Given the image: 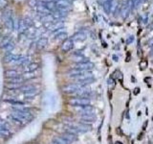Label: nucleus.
I'll use <instances>...</instances> for the list:
<instances>
[{"label": "nucleus", "instance_id": "f257e3e1", "mask_svg": "<svg viewBox=\"0 0 153 144\" xmlns=\"http://www.w3.org/2000/svg\"><path fill=\"white\" fill-rule=\"evenodd\" d=\"M90 99L87 97H79V98H72L69 100V104L75 107H82V106H87L90 105Z\"/></svg>", "mask_w": 153, "mask_h": 144}, {"label": "nucleus", "instance_id": "f03ea898", "mask_svg": "<svg viewBox=\"0 0 153 144\" xmlns=\"http://www.w3.org/2000/svg\"><path fill=\"white\" fill-rule=\"evenodd\" d=\"M3 20H4L6 26L8 27V29L12 30L14 29V23H15V18L12 17V12L10 10H7L4 15H3Z\"/></svg>", "mask_w": 153, "mask_h": 144}, {"label": "nucleus", "instance_id": "7ed1b4c3", "mask_svg": "<svg viewBox=\"0 0 153 144\" xmlns=\"http://www.w3.org/2000/svg\"><path fill=\"white\" fill-rule=\"evenodd\" d=\"M32 24H33V22L30 18L26 17L23 19H20V20L18 21V32L23 33V32L28 31L32 26Z\"/></svg>", "mask_w": 153, "mask_h": 144}, {"label": "nucleus", "instance_id": "20e7f679", "mask_svg": "<svg viewBox=\"0 0 153 144\" xmlns=\"http://www.w3.org/2000/svg\"><path fill=\"white\" fill-rule=\"evenodd\" d=\"M14 114H15L23 123L28 122L32 119V114L29 110H15Z\"/></svg>", "mask_w": 153, "mask_h": 144}, {"label": "nucleus", "instance_id": "39448f33", "mask_svg": "<svg viewBox=\"0 0 153 144\" xmlns=\"http://www.w3.org/2000/svg\"><path fill=\"white\" fill-rule=\"evenodd\" d=\"M131 8H132V1L131 0H125V2H123L121 8V14L123 18H126L129 15Z\"/></svg>", "mask_w": 153, "mask_h": 144}, {"label": "nucleus", "instance_id": "423d86ee", "mask_svg": "<svg viewBox=\"0 0 153 144\" xmlns=\"http://www.w3.org/2000/svg\"><path fill=\"white\" fill-rule=\"evenodd\" d=\"M69 126L73 127L76 130L79 131V133L81 132V133H86V132H89L91 130V127L90 125H87V124H83V123H70Z\"/></svg>", "mask_w": 153, "mask_h": 144}, {"label": "nucleus", "instance_id": "0eeeda50", "mask_svg": "<svg viewBox=\"0 0 153 144\" xmlns=\"http://www.w3.org/2000/svg\"><path fill=\"white\" fill-rule=\"evenodd\" d=\"M82 87L80 84H69L67 86L63 87L62 90L64 91L65 93H76L78 90L80 89Z\"/></svg>", "mask_w": 153, "mask_h": 144}, {"label": "nucleus", "instance_id": "6e6552de", "mask_svg": "<svg viewBox=\"0 0 153 144\" xmlns=\"http://www.w3.org/2000/svg\"><path fill=\"white\" fill-rule=\"evenodd\" d=\"M95 115H94L93 113H85V114H81L80 115V121L81 123L83 124H87V125H90L95 122Z\"/></svg>", "mask_w": 153, "mask_h": 144}, {"label": "nucleus", "instance_id": "1a4fd4ad", "mask_svg": "<svg viewBox=\"0 0 153 144\" xmlns=\"http://www.w3.org/2000/svg\"><path fill=\"white\" fill-rule=\"evenodd\" d=\"M95 67L93 63H90V62H85V63H80V64H77L75 65L74 68L76 69H80V70H83V71H90L91 69Z\"/></svg>", "mask_w": 153, "mask_h": 144}, {"label": "nucleus", "instance_id": "9d476101", "mask_svg": "<svg viewBox=\"0 0 153 144\" xmlns=\"http://www.w3.org/2000/svg\"><path fill=\"white\" fill-rule=\"evenodd\" d=\"M73 46H74V42L72 38H66L62 42V44H61V50L63 52H68L73 48Z\"/></svg>", "mask_w": 153, "mask_h": 144}, {"label": "nucleus", "instance_id": "9b49d317", "mask_svg": "<svg viewBox=\"0 0 153 144\" xmlns=\"http://www.w3.org/2000/svg\"><path fill=\"white\" fill-rule=\"evenodd\" d=\"M52 15L55 19H60L63 18L67 15V10H62V9H57L56 11L52 12Z\"/></svg>", "mask_w": 153, "mask_h": 144}, {"label": "nucleus", "instance_id": "f8f14e48", "mask_svg": "<svg viewBox=\"0 0 153 144\" xmlns=\"http://www.w3.org/2000/svg\"><path fill=\"white\" fill-rule=\"evenodd\" d=\"M37 12L38 13L39 15H41L42 16H45V15H51V12L45 7V6L42 4L41 2L38 1V4L37 6Z\"/></svg>", "mask_w": 153, "mask_h": 144}, {"label": "nucleus", "instance_id": "ddd939ff", "mask_svg": "<svg viewBox=\"0 0 153 144\" xmlns=\"http://www.w3.org/2000/svg\"><path fill=\"white\" fill-rule=\"evenodd\" d=\"M64 25V22L63 21H56L55 20L54 22H52L50 24V26L48 27V29L50 31H53V32H56L57 30H60V29H62Z\"/></svg>", "mask_w": 153, "mask_h": 144}, {"label": "nucleus", "instance_id": "4468645a", "mask_svg": "<svg viewBox=\"0 0 153 144\" xmlns=\"http://www.w3.org/2000/svg\"><path fill=\"white\" fill-rule=\"evenodd\" d=\"M90 78H93L92 72H91V71H85L83 74L79 75V76L74 77V79H75V80H77L78 82H81V81H84V80L90 79Z\"/></svg>", "mask_w": 153, "mask_h": 144}, {"label": "nucleus", "instance_id": "2eb2a0df", "mask_svg": "<svg viewBox=\"0 0 153 144\" xmlns=\"http://www.w3.org/2000/svg\"><path fill=\"white\" fill-rule=\"evenodd\" d=\"M71 6L69 0H57V9H62V10H68Z\"/></svg>", "mask_w": 153, "mask_h": 144}, {"label": "nucleus", "instance_id": "dca6fc26", "mask_svg": "<svg viewBox=\"0 0 153 144\" xmlns=\"http://www.w3.org/2000/svg\"><path fill=\"white\" fill-rule=\"evenodd\" d=\"M73 61L77 64H80V63H85V62H88V60L83 56L82 54L80 53H75L73 56Z\"/></svg>", "mask_w": 153, "mask_h": 144}, {"label": "nucleus", "instance_id": "f3484780", "mask_svg": "<svg viewBox=\"0 0 153 144\" xmlns=\"http://www.w3.org/2000/svg\"><path fill=\"white\" fill-rule=\"evenodd\" d=\"M20 55H15V54H12V53H8L6 56L4 57V61L5 63H9V64H12L14 62H15L17 59L19 58Z\"/></svg>", "mask_w": 153, "mask_h": 144}, {"label": "nucleus", "instance_id": "a211bd4d", "mask_svg": "<svg viewBox=\"0 0 153 144\" xmlns=\"http://www.w3.org/2000/svg\"><path fill=\"white\" fill-rule=\"evenodd\" d=\"M61 137H63V138L65 140H67V141L69 142V143H72V142L76 141V140H77L76 135H74V134H71V133H67V132L65 133V134H63V135L61 136Z\"/></svg>", "mask_w": 153, "mask_h": 144}, {"label": "nucleus", "instance_id": "6ab92c4d", "mask_svg": "<svg viewBox=\"0 0 153 144\" xmlns=\"http://www.w3.org/2000/svg\"><path fill=\"white\" fill-rule=\"evenodd\" d=\"M5 75L6 77L8 78V79H12V78H16V77H20V74H19L18 71L16 70H7L5 72Z\"/></svg>", "mask_w": 153, "mask_h": 144}, {"label": "nucleus", "instance_id": "aec40b11", "mask_svg": "<svg viewBox=\"0 0 153 144\" xmlns=\"http://www.w3.org/2000/svg\"><path fill=\"white\" fill-rule=\"evenodd\" d=\"M38 66H39V65H38L37 63H31L25 67L24 71L25 72H34V71H35L37 69Z\"/></svg>", "mask_w": 153, "mask_h": 144}, {"label": "nucleus", "instance_id": "412c9836", "mask_svg": "<svg viewBox=\"0 0 153 144\" xmlns=\"http://www.w3.org/2000/svg\"><path fill=\"white\" fill-rule=\"evenodd\" d=\"M47 44H48V40H47V38H41L37 42V47L38 49H42V48L46 47Z\"/></svg>", "mask_w": 153, "mask_h": 144}, {"label": "nucleus", "instance_id": "4be33fe9", "mask_svg": "<svg viewBox=\"0 0 153 144\" xmlns=\"http://www.w3.org/2000/svg\"><path fill=\"white\" fill-rule=\"evenodd\" d=\"M109 6H110V14L115 13L117 6H118V1L117 0H109Z\"/></svg>", "mask_w": 153, "mask_h": 144}, {"label": "nucleus", "instance_id": "5701e85b", "mask_svg": "<svg viewBox=\"0 0 153 144\" xmlns=\"http://www.w3.org/2000/svg\"><path fill=\"white\" fill-rule=\"evenodd\" d=\"M34 89H35V87L34 86H32V85H28V86H22L20 88H19V90H20L22 93L28 92V91H31V90H34Z\"/></svg>", "mask_w": 153, "mask_h": 144}, {"label": "nucleus", "instance_id": "b1692460", "mask_svg": "<svg viewBox=\"0 0 153 144\" xmlns=\"http://www.w3.org/2000/svg\"><path fill=\"white\" fill-rule=\"evenodd\" d=\"M9 119H11L12 122L15 123V124H18V125H21V124H23V122H22V121L19 119L18 117L15 115V114H14V113L10 114V115H9Z\"/></svg>", "mask_w": 153, "mask_h": 144}, {"label": "nucleus", "instance_id": "393cba45", "mask_svg": "<svg viewBox=\"0 0 153 144\" xmlns=\"http://www.w3.org/2000/svg\"><path fill=\"white\" fill-rule=\"evenodd\" d=\"M85 38H86V35L82 32L78 33L77 35H75L73 37V40H76V41H84Z\"/></svg>", "mask_w": 153, "mask_h": 144}, {"label": "nucleus", "instance_id": "a878e982", "mask_svg": "<svg viewBox=\"0 0 153 144\" xmlns=\"http://www.w3.org/2000/svg\"><path fill=\"white\" fill-rule=\"evenodd\" d=\"M15 49V44H14V42H10V43H8L6 46L3 47V50H4L5 52H7V53H10L11 51H12Z\"/></svg>", "mask_w": 153, "mask_h": 144}, {"label": "nucleus", "instance_id": "bb28decb", "mask_svg": "<svg viewBox=\"0 0 153 144\" xmlns=\"http://www.w3.org/2000/svg\"><path fill=\"white\" fill-rule=\"evenodd\" d=\"M53 141L54 142H57L58 144H70L69 142L67 141V140H65L63 137H61V136H57V137H55V138L53 139Z\"/></svg>", "mask_w": 153, "mask_h": 144}, {"label": "nucleus", "instance_id": "cd10ccee", "mask_svg": "<svg viewBox=\"0 0 153 144\" xmlns=\"http://www.w3.org/2000/svg\"><path fill=\"white\" fill-rule=\"evenodd\" d=\"M11 135V133H10V130L4 128V127L0 126V136H9Z\"/></svg>", "mask_w": 153, "mask_h": 144}, {"label": "nucleus", "instance_id": "c85d7f7f", "mask_svg": "<svg viewBox=\"0 0 153 144\" xmlns=\"http://www.w3.org/2000/svg\"><path fill=\"white\" fill-rule=\"evenodd\" d=\"M37 89L35 88V89H34V90H31V91H28V92H25V93H23L25 96H28V97H34V96H35L37 94Z\"/></svg>", "mask_w": 153, "mask_h": 144}, {"label": "nucleus", "instance_id": "c756f323", "mask_svg": "<svg viewBox=\"0 0 153 144\" xmlns=\"http://www.w3.org/2000/svg\"><path fill=\"white\" fill-rule=\"evenodd\" d=\"M10 42H11V40H10L9 38H4L1 41V42H0V46L3 48L4 46H6V45H7L8 43H10Z\"/></svg>", "mask_w": 153, "mask_h": 144}, {"label": "nucleus", "instance_id": "7c9ffc66", "mask_svg": "<svg viewBox=\"0 0 153 144\" xmlns=\"http://www.w3.org/2000/svg\"><path fill=\"white\" fill-rule=\"evenodd\" d=\"M22 77H23V79H30V78L35 77V75L34 74V72H26Z\"/></svg>", "mask_w": 153, "mask_h": 144}, {"label": "nucleus", "instance_id": "2f4dec72", "mask_svg": "<svg viewBox=\"0 0 153 144\" xmlns=\"http://www.w3.org/2000/svg\"><path fill=\"white\" fill-rule=\"evenodd\" d=\"M0 126L4 127V128H6V129H8V130H10V129H11V127H10V125H9V123L7 122V121L3 120V119H0Z\"/></svg>", "mask_w": 153, "mask_h": 144}, {"label": "nucleus", "instance_id": "473e14b6", "mask_svg": "<svg viewBox=\"0 0 153 144\" xmlns=\"http://www.w3.org/2000/svg\"><path fill=\"white\" fill-rule=\"evenodd\" d=\"M66 132L67 133H71V134H74V135H76V134L79 133V131L76 130L75 128H73V127H71V126H68L67 128H66Z\"/></svg>", "mask_w": 153, "mask_h": 144}, {"label": "nucleus", "instance_id": "72a5a7b5", "mask_svg": "<svg viewBox=\"0 0 153 144\" xmlns=\"http://www.w3.org/2000/svg\"><path fill=\"white\" fill-rule=\"evenodd\" d=\"M37 4H38V0H30L29 1V6L31 8H37Z\"/></svg>", "mask_w": 153, "mask_h": 144}, {"label": "nucleus", "instance_id": "f704fd0d", "mask_svg": "<svg viewBox=\"0 0 153 144\" xmlns=\"http://www.w3.org/2000/svg\"><path fill=\"white\" fill-rule=\"evenodd\" d=\"M132 1V5L135 9H137L140 6V3L142 2V0H131Z\"/></svg>", "mask_w": 153, "mask_h": 144}, {"label": "nucleus", "instance_id": "c9c22d12", "mask_svg": "<svg viewBox=\"0 0 153 144\" xmlns=\"http://www.w3.org/2000/svg\"><path fill=\"white\" fill-rule=\"evenodd\" d=\"M107 85H108L109 87H114V86H115V81H114L113 78H109V79L107 80Z\"/></svg>", "mask_w": 153, "mask_h": 144}, {"label": "nucleus", "instance_id": "e433bc0d", "mask_svg": "<svg viewBox=\"0 0 153 144\" xmlns=\"http://www.w3.org/2000/svg\"><path fill=\"white\" fill-rule=\"evenodd\" d=\"M8 4V2H7V0H0V8H4L6 7Z\"/></svg>", "mask_w": 153, "mask_h": 144}, {"label": "nucleus", "instance_id": "4c0bfd02", "mask_svg": "<svg viewBox=\"0 0 153 144\" xmlns=\"http://www.w3.org/2000/svg\"><path fill=\"white\" fill-rule=\"evenodd\" d=\"M133 41H134V37L133 36H129L128 37V38L126 40V43L127 44H130L131 42H133Z\"/></svg>", "mask_w": 153, "mask_h": 144}, {"label": "nucleus", "instance_id": "58836bf2", "mask_svg": "<svg viewBox=\"0 0 153 144\" xmlns=\"http://www.w3.org/2000/svg\"><path fill=\"white\" fill-rule=\"evenodd\" d=\"M140 66H141L142 68H145L146 66H147V62H145V61H143L140 63Z\"/></svg>", "mask_w": 153, "mask_h": 144}, {"label": "nucleus", "instance_id": "ea45409f", "mask_svg": "<svg viewBox=\"0 0 153 144\" xmlns=\"http://www.w3.org/2000/svg\"><path fill=\"white\" fill-rule=\"evenodd\" d=\"M107 1H109V0H98L99 4H100V5H103V4H105V3H106Z\"/></svg>", "mask_w": 153, "mask_h": 144}, {"label": "nucleus", "instance_id": "a19ab883", "mask_svg": "<svg viewBox=\"0 0 153 144\" xmlns=\"http://www.w3.org/2000/svg\"><path fill=\"white\" fill-rule=\"evenodd\" d=\"M148 45L149 46H153V38H151L150 40L148 41Z\"/></svg>", "mask_w": 153, "mask_h": 144}, {"label": "nucleus", "instance_id": "79ce46f5", "mask_svg": "<svg viewBox=\"0 0 153 144\" xmlns=\"http://www.w3.org/2000/svg\"><path fill=\"white\" fill-rule=\"evenodd\" d=\"M113 60L115 61V62H118L119 57H118V56H116V55H113Z\"/></svg>", "mask_w": 153, "mask_h": 144}, {"label": "nucleus", "instance_id": "37998d69", "mask_svg": "<svg viewBox=\"0 0 153 144\" xmlns=\"http://www.w3.org/2000/svg\"><path fill=\"white\" fill-rule=\"evenodd\" d=\"M139 91H140V88H135V91H134V94H135V95H137V94L139 93Z\"/></svg>", "mask_w": 153, "mask_h": 144}, {"label": "nucleus", "instance_id": "c03bdc74", "mask_svg": "<svg viewBox=\"0 0 153 144\" xmlns=\"http://www.w3.org/2000/svg\"><path fill=\"white\" fill-rule=\"evenodd\" d=\"M146 125H147V122H145L144 126H143V130H145V127H146Z\"/></svg>", "mask_w": 153, "mask_h": 144}, {"label": "nucleus", "instance_id": "a18cd8bd", "mask_svg": "<svg viewBox=\"0 0 153 144\" xmlns=\"http://www.w3.org/2000/svg\"><path fill=\"white\" fill-rule=\"evenodd\" d=\"M52 144H58V143H57V142H54V141H53V142H52Z\"/></svg>", "mask_w": 153, "mask_h": 144}, {"label": "nucleus", "instance_id": "49530a36", "mask_svg": "<svg viewBox=\"0 0 153 144\" xmlns=\"http://www.w3.org/2000/svg\"><path fill=\"white\" fill-rule=\"evenodd\" d=\"M115 144H122V143H121V142H116Z\"/></svg>", "mask_w": 153, "mask_h": 144}, {"label": "nucleus", "instance_id": "de8ad7c7", "mask_svg": "<svg viewBox=\"0 0 153 144\" xmlns=\"http://www.w3.org/2000/svg\"><path fill=\"white\" fill-rule=\"evenodd\" d=\"M146 1V0H142V2H145Z\"/></svg>", "mask_w": 153, "mask_h": 144}, {"label": "nucleus", "instance_id": "09e8293b", "mask_svg": "<svg viewBox=\"0 0 153 144\" xmlns=\"http://www.w3.org/2000/svg\"><path fill=\"white\" fill-rule=\"evenodd\" d=\"M151 28H152V29H153V23H152V24H151Z\"/></svg>", "mask_w": 153, "mask_h": 144}]
</instances>
